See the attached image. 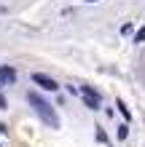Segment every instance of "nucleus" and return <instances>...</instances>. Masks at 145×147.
<instances>
[{"label":"nucleus","mask_w":145,"mask_h":147,"mask_svg":"<svg viewBox=\"0 0 145 147\" xmlns=\"http://www.w3.org/2000/svg\"><path fill=\"white\" fill-rule=\"evenodd\" d=\"M27 102L32 105V110H35V115L43 120V123L48 126V128H59V115L54 112V107L48 105V102L40 96V94H35V91H30L27 94Z\"/></svg>","instance_id":"nucleus-1"},{"label":"nucleus","mask_w":145,"mask_h":147,"mask_svg":"<svg viewBox=\"0 0 145 147\" xmlns=\"http://www.w3.org/2000/svg\"><path fill=\"white\" fill-rule=\"evenodd\" d=\"M0 107H5V99H3V96H0Z\"/></svg>","instance_id":"nucleus-8"},{"label":"nucleus","mask_w":145,"mask_h":147,"mask_svg":"<svg viewBox=\"0 0 145 147\" xmlns=\"http://www.w3.org/2000/svg\"><path fill=\"white\" fill-rule=\"evenodd\" d=\"M32 83L40 86V88H46V91H57V88H59V83L54 80V78H48V75H43V72H32Z\"/></svg>","instance_id":"nucleus-3"},{"label":"nucleus","mask_w":145,"mask_h":147,"mask_svg":"<svg viewBox=\"0 0 145 147\" xmlns=\"http://www.w3.org/2000/svg\"><path fill=\"white\" fill-rule=\"evenodd\" d=\"M0 147H3V144H0Z\"/></svg>","instance_id":"nucleus-11"},{"label":"nucleus","mask_w":145,"mask_h":147,"mask_svg":"<svg viewBox=\"0 0 145 147\" xmlns=\"http://www.w3.org/2000/svg\"><path fill=\"white\" fill-rule=\"evenodd\" d=\"M16 80V70L14 67H0V86H11Z\"/></svg>","instance_id":"nucleus-4"},{"label":"nucleus","mask_w":145,"mask_h":147,"mask_svg":"<svg viewBox=\"0 0 145 147\" xmlns=\"http://www.w3.org/2000/svg\"><path fill=\"white\" fill-rule=\"evenodd\" d=\"M118 112H121V115H124L126 120H132V112H129V107L124 105V99H118Z\"/></svg>","instance_id":"nucleus-5"},{"label":"nucleus","mask_w":145,"mask_h":147,"mask_svg":"<svg viewBox=\"0 0 145 147\" xmlns=\"http://www.w3.org/2000/svg\"><path fill=\"white\" fill-rule=\"evenodd\" d=\"M81 96H83V102H86V107H89V110H99L102 99H99V94L91 88V86H81Z\"/></svg>","instance_id":"nucleus-2"},{"label":"nucleus","mask_w":145,"mask_h":147,"mask_svg":"<svg viewBox=\"0 0 145 147\" xmlns=\"http://www.w3.org/2000/svg\"><path fill=\"white\" fill-rule=\"evenodd\" d=\"M134 43H145V27H140L134 32Z\"/></svg>","instance_id":"nucleus-6"},{"label":"nucleus","mask_w":145,"mask_h":147,"mask_svg":"<svg viewBox=\"0 0 145 147\" xmlns=\"http://www.w3.org/2000/svg\"><path fill=\"white\" fill-rule=\"evenodd\" d=\"M126 136H129V126H121L118 128V139H126Z\"/></svg>","instance_id":"nucleus-7"},{"label":"nucleus","mask_w":145,"mask_h":147,"mask_svg":"<svg viewBox=\"0 0 145 147\" xmlns=\"http://www.w3.org/2000/svg\"><path fill=\"white\" fill-rule=\"evenodd\" d=\"M86 3H97V0H86Z\"/></svg>","instance_id":"nucleus-9"},{"label":"nucleus","mask_w":145,"mask_h":147,"mask_svg":"<svg viewBox=\"0 0 145 147\" xmlns=\"http://www.w3.org/2000/svg\"><path fill=\"white\" fill-rule=\"evenodd\" d=\"M0 13H3V8H0Z\"/></svg>","instance_id":"nucleus-10"}]
</instances>
